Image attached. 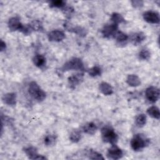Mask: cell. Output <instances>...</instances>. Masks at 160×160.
Instances as JSON below:
<instances>
[{"label": "cell", "mask_w": 160, "mask_h": 160, "mask_svg": "<svg viewBox=\"0 0 160 160\" xmlns=\"http://www.w3.org/2000/svg\"><path fill=\"white\" fill-rule=\"evenodd\" d=\"M101 132L102 139L104 142L116 144L118 139V136L111 126L108 125L104 126L101 129Z\"/></svg>", "instance_id": "obj_1"}, {"label": "cell", "mask_w": 160, "mask_h": 160, "mask_svg": "<svg viewBox=\"0 0 160 160\" xmlns=\"http://www.w3.org/2000/svg\"><path fill=\"white\" fill-rule=\"evenodd\" d=\"M28 91L31 96L38 101H42L46 98V92L35 81H32L29 83Z\"/></svg>", "instance_id": "obj_2"}, {"label": "cell", "mask_w": 160, "mask_h": 160, "mask_svg": "<svg viewBox=\"0 0 160 160\" xmlns=\"http://www.w3.org/2000/svg\"><path fill=\"white\" fill-rule=\"evenodd\" d=\"M149 144V139L141 134L134 135L131 140V148L135 151H139L142 149Z\"/></svg>", "instance_id": "obj_3"}, {"label": "cell", "mask_w": 160, "mask_h": 160, "mask_svg": "<svg viewBox=\"0 0 160 160\" xmlns=\"http://www.w3.org/2000/svg\"><path fill=\"white\" fill-rule=\"evenodd\" d=\"M69 70L83 71L84 70V67L81 59L78 58H72L66 62L61 68L62 71H68Z\"/></svg>", "instance_id": "obj_4"}, {"label": "cell", "mask_w": 160, "mask_h": 160, "mask_svg": "<svg viewBox=\"0 0 160 160\" xmlns=\"http://www.w3.org/2000/svg\"><path fill=\"white\" fill-rule=\"evenodd\" d=\"M146 99L151 102H156L159 98V89L156 86H149L145 91Z\"/></svg>", "instance_id": "obj_5"}, {"label": "cell", "mask_w": 160, "mask_h": 160, "mask_svg": "<svg viewBox=\"0 0 160 160\" xmlns=\"http://www.w3.org/2000/svg\"><path fill=\"white\" fill-rule=\"evenodd\" d=\"M118 31V25L112 23L106 24L102 29L101 33L106 38H114L115 34Z\"/></svg>", "instance_id": "obj_6"}, {"label": "cell", "mask_w": 160, "mask_h": 160, "mask_svg": "<svg viewBox=\"0 0 160 160\" xmlns=\"http://www.w3.org/2000/svg\"><path fill=\"white\" fill-rule=\"evenodd\" d=\"M123 152L122 150L118 148L116 144H112V146L108 149L107 152V157L111 159H119L122 158Z\"/></svg>", "instance_id": "obj_7"}, {"label": "cell", "mask_w": 160, "mask_h": 160, "mask_svg": "<svg viewBox=\"0 0 160 160\" xmlns=\"http://www.w3.org/2000/svg\"><path fill=\"white\" fill-rule=\"evenodd\" d=\"M143 19L144 21L151 24H158L159 22V14L153 11H148L143 13Z\"/></svg>", "instance_id": "obj_8"}, {"label": "cell", "mask_w": 160, "mask_h": 160, "mask_svg": "<svg viewBox=\"0 0 160 160\" xmlns=\"http://www.w3.org/2000/svg\"><path fill=\"white\" fill-rule=\"evenodd\" d=\"M48 38L49 41L59 42L65 38V34L61 30H53L48 34Z\"/></svg>", "instance_id": "obj_9"}, {"label": "cell", "mask_w": 160, "mask_h": 160, "mask_svg": "<svg viewBox=\"0 0 160 160\" xmlns=\"http://www.w3.org/2000/svg\"><path fill=\"white\" fill-rule=\"evenodd\" d=\"M24 152L27 155L29 159H44L46 157L43 156L42 155H39L38 153L37 149L33 146H29L25 148L24 150Z\"/></svg>", "instance_id": "obj_10"}, {"label": "cell", "mask_w": 160, "mask_h": 160, "mask_svg": "<svg viewBox=\"0 0 160 160\" xmlns=\"http://www.w3.org/2000/svg\"><path fill=\"white\" fill-rule=\"evenodd\" d=\"M8 28L11 31H20L22 29L23 24L21 22L18 17H12L10 18L8 22Z\"/></svg>", "instance_id": "obj_11"}, {"label": "cell", "mask_w": 160, "mask_h": 160, "mask_svg": "<svg viewBox=\"0 0 160 160\" xmlns=\"http://www.w3.org/2000/svg\"><path fill=\"white\" fill-rule=\"evenodd\" d=\"M83 73H77L72 74L68 78V83L71 88H74L77 85L80 84L83 80Z\"/></svg>", "instance_id": "obj_12"}, {"label": "cell", "mask_w": 160, "mask_h": 160, "mask_svg": "<svg viewBox=\"0 0 160 160\" xmlns=\"http://www.w3.org/2000/svg\"><path fill=\"white\" fill-rule=\"evenodd\" d=\"M146 39V36L142 32H134L130 36V41L134 45H138L141 43Z\"/></svg>", "instance_id": "obj_13"}, {"label": "cell", "mask_w": 160, "mask_h": 160, "mask_svg": "<svg viewBox=\"0 0 160 160\" xmlns=\"http://www.w3.org/2000/svg\"><path fill=\"white\" fill-rule=\"evenodd\" d=\"M2 99L3 102L9 106H14L16 103V95L14 92H9L4 94Z\"/></svg>", "instance_id": "obj_14"}, {"label": "cell", "mask_w": 160, "mask_h": 160, "mask_svg": "<svg viewBox=\"0 0 160 160\" xmlns=\"http://www.w3.org/2000/svg\"><path fill=\"white\" fill-rule=\"evenodd\" d=\"M127 84L131 87H137L141 84L140 78L136 74H129L126 79Z\"/></svg>", "instance_id": "obj_15"}, {"label": "cell", "mask_w": 160, "mask_h": 160, "mask_svg": "<svg viewBox=\"0 0 160 160\" xmlns=\"http://www.w3.org/2000/svg\"><path fill=\"white\" fill-rule=\"evenodd\" d=\"M99 88L100 91L106 96H109L113 93V89L112 86L106 82H102L99 84Z\"/></svg>", "instance_id": "obj_16"}, {"label": "cell", "mask_w": 160, "mask_h": 160, "mask_svg": "<svg viewBox=\"0 0 160 160\" xmlns=\"http://www.w3.org/2000/svg\"><path fill=\"white\" fill-rule=\"evenodd\" d=\"M97 130V126L96 124L92 122H88L82 127V131L88 134H94Z\"/></svg>", "instance_id": "obj_17"}, {"label": "cell", "mask_w": 160, "mask_h": 160, "mask_svg": "<svg viewBox=\"0 0 160 160\" xmlns=\"http://www.w3.org/2000/svg\"><path fill=\"white\" fill-rule=\"evenodd\" d=\"M114 38L116 40L117 42H118L119 44H122L126 43L128 41L129 37L126 34L124 33L123 32L118 31L115 34Z\"/></svg>", "instance_id": "obj_18"}, {"label": "cell", "mask_w": 160, "mask_h": 160, "mask_svg": "<svg viewBox=\"0 0 160 160\" xmlns=\"http://www.w3.org/2000/svg\"><path fill=\"white\" fill-rule=\"evenodd\" d=\"M32 61L36 66L38 68H42L46 64V58L41 54H36L33 57Z\"/></svg>", "instance_id": "obj_19"}, {"label": "cell", "mask_w": 160, "mask_h": 160, "mask_svg": "<svg viewBox=\"0 0 160 160\" xmlns=\"http://www.w3.org/2000/svg\"><path fill=\"white\" fill-rule=\"evenodd\" d=\"M147 113L151 118L159 119L160 118V112L159 108L156 106H152L147 109Z\"/></svg>", "instance_id": "obj_20"}, {"label": "cell", "mask_w": 160, "mask_h": 160, "mask_svg": "<svg viewBox=\"0 0 160 160\" xmlns=\"http://www.w3.org/2000/svg\"><path fill=\"white\" fill-rule=\"evenodd\" d=\"M111 21L112 22V23L118 24V25L119 23H122V22H125V19L122 16V15L119 13H117V12H114L111 14Z\"/></svg>", "instance_id": "obj_21"}, {"label": "cell", "mask_w": 160, "mask_h": 160, "mask_svg": "<svg viewBox=\"0 0 160 160\" xmlns=\"http://www.w3.org/2000/svg\"><path fill=\"white\" fill-rule=\"evenodd\" d=\"M135 121L138 127H142L146 123V116L144 114H140L136 117Z\"/></svg>", "instance_id": "obj_22"}, {"label": "cell", "mask_w": 160, "mask_h": 160, "mask_svg": "<svg viewBox=\"0 0 160 160\" xmlns=\"http://www.w3.org/2000/svg\"><path fill=\"white\" fill-rule=\"evenodd\" d=\"M81 132L78 131V130H74L73 131L69 136V139L70 140L73 142H78L79 141V140L81 139Z\"/></svg>", "instance_id": "obj_23"}, {"label": "cell", "mask_w": 160, "mask_h": 160, "mask_svg": "<svg viewBox=\"0 0 160 160\" xmlns=\"http://www.w3.org/2000/svg\"><path fill=\"white\" fill-rule=\"evenodd\" d=\"M88 73L89 76L92 77H96L101 74V69L99 66H94L88 70Z\"/></svg>", "instance_id": "obj_24"}, {"label": "cell", "mask_w": 160, "mask_h": 160, "mask_svg": "<svg viewBox=\"0 0 160 160\" xmlns=\"http://www.w3.org/2000/svg\"><path fill=\"white\" fill-rule=\"evenodd\" d=\"M56 137L55 136L49 134L45 137L44 141L46 146H53L56 143Z\"/></svg>", "instance_id": "obj_25"}, {"label": "cell", "mask_w": 160, "mask_h": 160, "mask_svg": "<svg viewBox=\"0 0 160 160\" xmlns=\"http://www.w3.org/2000/svg\"><path fill=\"white\" fill-rule=\"evenodd\" d=\"M69 31L71 32H73L81 36H85L86 34V29L80 26H76L74 28H71L69 29Z\"/></svg>", "instance_id": "obj_26"}, {"label": "cell", "mask_w": 160, "mask_h": 160, "mask_svg": "<svg viewBox=\"0 0 160 160\" xmlns=\"http://www.w3.org/2000/svg\"><path fill=\"white\" fill-rule=\"evenodd\" d=\"M66 6V2L62 0H57V1H52L49 3V7L51 8H62Z\"/></svg>", "instance_id": "obj_27"}, {"label": "cell", "mask_w": 160, "mask_h": 160, "mask_svg": "<svg viewBox=\"0 0 160 160\" xmlns=\"http://www.w3.org/2000/svg\"><path fill=\"white\" fill-rule=\"evenodd\" d=\"M151 53L146 49H142L139 52V58L141 60H148L150 58Z\"/></svg>", "instance_id": "obj_28"}, {"label": "cell", "mask_w": 160, "mask_h": 160, "mask_svg": "<svg viewBox=\"0 0 160 160\" xmlns=\"http://www.w3.org/2000/svg\"><path fill=\"white\" fill-rule=\"evenodd\" d=\"M88 156L89 158L91 159H104V158L101 154L93 150H90L89 151Z\"/></svg>", "instance_id": "obj_29"}, {"label": "cell", "mask_w": 160, "mask_h": 160, "mask_svg": "<svg viewBox=\"0 0 160 160\" xmlns=\"http://www.w3.org/2000/svg\"><path fill=\"white\" fill-rule=\"evenodd\" d=\"M30 24H31V26L33 31H41L43 29V27H42V24L41 22L38 20H34Z\"/></svg>", "instance_id": "obj_30"}, {"label": "cell", "mask_w": 160, "mask_h": 160, "mask_svg": "<svg viewBox=\"0 0 160 160\" xmlns=\"http://www.w3.org/2000/svg\"><path fill=\"white\" fill-rule=\"evenodd\" d=\"M22 33H23L24 35H29L30 34H31V32L33 31L31 24H23L22 29L20 31Z\"/></svg>", "instance_id": "obj_31"}, {"label": "cell", "mask_w": 160, "mask_h": 160, "mask_svg": "<svg viewBox=\"0 0 160 160\" xmlns=\"http://www.w3.org/2000/svg\"><path fill=\"white\" fill-rule=\"evenodd\" d=\"M131 3L132 5L135 8H139L143 5V2L141 1H131Z\"/></svg>", "instance_id": "obj_32"}, {"label": "cell", "mask_w": 160, "mask_h": 160, "mask_svg": "<svg viewBox=\"0 0 160 160\" xmlns=\"http://www.w3.org/2000/svg\"><path fill=\"white\" fill-rule=\"evenodd\" d=\"M6 43L2 41L1 40V44H0V49H1V51H3L6 49Z\"/></svg>", "instance_id": "obj_33"}]
</instances>
